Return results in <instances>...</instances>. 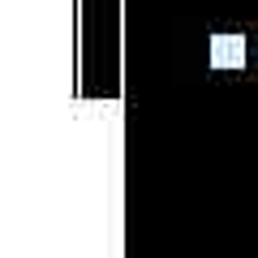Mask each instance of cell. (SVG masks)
<instances>
[{
  "instance_id": "1",
  "label": "cell",
  "mask_w": 258,
  "mask_h": 258,
  "mask_svg": "<svg viewBox=\"0 0 258 258\" xmlns=\"http://www.w3.org/2000/svg\"><path fill=\"white\" fill-rule=\"evenodd\" d=\"M211 64L215 69H241V64H245V39H237V35H220L211 43Z\"/></svg>"
}]
</instances>
